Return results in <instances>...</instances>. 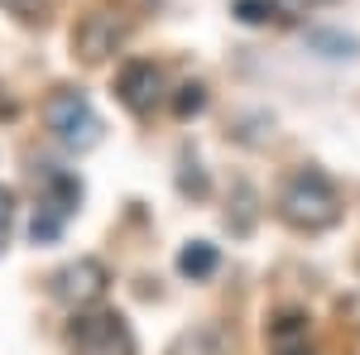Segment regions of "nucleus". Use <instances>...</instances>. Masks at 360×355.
<instances>
[{
  "label": "nucleus",
  "mask_w": 360,
  "mask_h": 355,
  "mask_svg": "<svg viewBox=\"0 0 360 355\" xmlns=\"http://www.w3.org/2000/svg\"><path fill=\"white\" fill-rule=\"evenodd\" d=\"M15 110H20V106H15V101H10V96H5V86H0V115H5V120H10V115H15Z\"/></svg>",
  "instance_id": "18"
},
{
  "label": "nucleus",
  "mask_w": 360,
  "mask_h": 355,
  "mask_svg": "<svg viewBox=\"0 0 360 355\" xmlns=\"http://www.w3.org/2000/svg\"><path fill=\"white\" fill-rule=\"evenodd\" d=\"M106 283H111V273H106L101 259H77V264L58 269L53 293L63 302H72V307H86V302H96L101 293H106Z\"/></svg>",
  "instance_id": "4"
},
{
  "label": "nucleus",
  "mask_w": 360,
  "mask_h": 355,
  "mask_svg": "<svg viewBox=\"0 0 360 355\" xmlns=\"http://www.w3.org/2000/svg\"><path fill=\"white\" fill-rule=\"evenodd\" d=\"M168 355H231V341H226L217 327H197V331H183Z\"/></svg>",
  "instance_id": "7"
},
{
  "label": "nucleus",
  "mask_w": 360,
  "mask_h": 355,
  "mask_svg": "<svg viewBox=\"0 0 360 355\" xmlns=\"http://www.w3.org/2000/svg\"><path fill=\"white\" fill-rule=\"evenodd\" d=\"M0 10L15 15V20H25V25H44L49 10H53V0H0Z\"/></svg>",
  "instance_id": "11"
},
{
  "label": "nucleus",
  "mask_w": 360,
  "mask_h": 355,
  "mask_svg": "<svg viewBox=\"0 0 360 355\" xmlns=\"http://www.w3.org/2000/svg\"><path fill=\"white\" fill-rule=\"evenodd\" d=\"M298 355H307V351H298Z\"/></svg>",
  "instance_id": "19"
},
{
  "label": "nucleus",
  "mask_w": 360,
  "mask_h": 355,
  "mask_svg": "<svg viewBox=\"0 0 360 355\" xmlns=\"http://www.w3.org/2000/svg\"><path fill=\"white\" fill-rule=\"evenodd\" d=\"M236 15H240L245 25H264V20L274 15V0H240V5H236Z\"/></svg>",
  "instance_id": "13"
},
{
  "label": "nucleus",
  "mask_w": 360,
  "mask_h": 355,
  "mask_svg": "<svg viewBox=\"0 0 360 355\" xmlns=\"http://www.w3.org/2000/svg\"><path fill=\"white\" fill-rule=\"evenodd\" d=\"M125 39V25L115 20V15H82L77 20V29H72V49L86 58V63H101V58L115 53V44Z\"/></svg>",
  "instance_id": "6"
},
{
  "label": "nucleus",
  "mask_w": 360,
  "mask_h": 355,
  "mask_svg": "<svg viewBox=\"0 0 360 355\" xmlns=\"http://www.w3.org/2000/svg\"><path fill=\"white\" fill-rule=\"evenodd\" d=\"M63 221H68V217H58V212H49V207H39V217H34V240H39V245H49V240H58Z\"/></svg>",
  "instance_id": "12"
},
{
  "label": "nucleus",
  "mask_w": 360,
  "mask_h": 355,
  "mask_svg": "<svg viewBox=\"0 0 360 355\" xmlns=\"http://www.w3.org/2000/svg\"><path fill=\"white\" fill-rule=\"evenodd\" d=\"M173 110H178V120H193V115H202V110H207V86H202V82L178 86V96H173Z\"/></svg>",
  "instance_id": "10"
},
{
  "label": "nucleus",
  "mask_w": 360,
  "mask_h": 355,
  "mask_svg": "<svg viewBox=\"0 0 360 355\" xmlns=\"http://www.w3.org/2000/svg\"><path fill=\"white\" fill-rule=\"evenodd\" d=\"M77 202H82V183H77L72 173H49V197H44V207L58 212V217H72Z\"/></svg>",
  "instance_id": "8"
},
{
  "label": "nucleus",
  "mask_w": 360,
  "mask_h": 355,
  "mask_svg": "<svg viewBox=\"0 0 360 355\" xmlns=\"http://www.w3.org/2000/svg\"><path fill=\"white\" fill-rule=\"evenodd\" d=\"M10 221H15V197H10V188H0V250L10 240Z\"/></svg>",
  "instance_id": "14"
},
{
  "label": "nucleus",
  "mask_w": 360,
  "mask_h": 355,
  "mask_svg": "<svg viewBox=\"0 0 360 355\" xmlns=\"http://www.w3.org/2000/svg\"><path fill=\"white\" fill-rule=\"evenodd\" d=\"M72 351L77 355H135V336L120 312H91L72 322Z\"/></svg>",
  "instance_id": "3"
},
{
  "label": "nucleus",
  "mask_w": 360,
  "mask_h": 355,
  "mask_svg": "<svg viewBox=\"0 0 360 355\" xmlns=\"http://www.w3.org/2000/svg\"><path fill=\"white\" fill-rule=\"evenodd\" d=\"M278 212H283L288 226H298V231H327V226H336V217H341V197H336V188L327 183V173L303 168V173L283 188Z\"/></svg>",
  "instance_id": "1"
},
{
  "label": "nucleus",
  "mask_w": 360,
  "mask_h": 355,
  "mask_svg": "<svg viewBox=\"0 0 360 355\" xmlns=\"http://www.w3.org/2000/svg\"><path fill=\"white\" fill-rule=\"evenodd\" d=\"M178 273H183V278H212V273H217V245L193 240V245L178 254Z\"/></svg>",
  "instance_id": "9"
},
{
  "label": "nucleus",
  "mask_w": 360,
  "mask_h": 355,
  "mask_svg": "<svg viewBox=\"0 0 360 355\" xmlns=\"http://www.w3.org/2000/svg\"><path fill=\"white\" fill-rule=\"evenodd\" d=\"M274 341H293V336H303V317H278V327H269Z\"/></svg>",
  "instance_id": "16"
},
{
  "label": "nucleus",
  "mask_w": 360,
  "mask_h": 355,
  "mask_svg": "<svg viewBox=\"0 0 360 355\" xmlns=\"http://www.w3.org/2000/svg\"><path fill=\"white\" fill-rule=\"evenodd\" d=\"M115 96L135 115H149V110L159 106V96H164V72L154 63H125L120 77H115Z\"/></svg>",
  "instance_id": "5"
},
{
  "label": "nucleus",
  "mask_w": 360,
  "mask_h": 355,
  "mask_svg": "<svg viewBox=\"0 0 360 355\" xmlns=\"http://www.w3.org/2000/svg\"><path fill=\"white\" fill-rule=\"evenodd\" d=\"M312 5H327V0H274V10L283 15V20H298V15H307Z\"/></svg>",
  "instance_id": "15"
},
{
  "label": "nucleus",
  "mask_w": 360,
  "mask_h": 355,
  "mask_svg": "<svg viewBox=\"0 0 360 355\" xmlns=\"http://www.w3.org/2000/svg\"><path fill=\"white\" fill-rule=\"evenodd\" d=\"M44 120L58 135V144H68V149H96L101 144V115L91 110L82 91H68V86L53 91L44 101Z\"/></svg>",
  "instance_id": "2"
},
{
  "label": "nucleus",
  "mask_w": 360,
  "mask_h": 355,
  "mask_svg": "<svg viewBox=\"0 0 360 355\" xmlns=\"http://www.w3.org/2000/svg\"><path fill=\"white\" fill-rule=\"evenodd\" d=\"M178 188H183V192H193V197H207V178L197 173V164H188V173L178 178Z\"/></svg>",
  "instance_id": "17"
}]
</instances>
